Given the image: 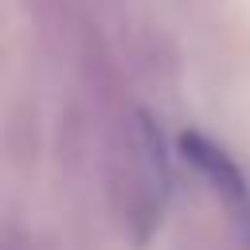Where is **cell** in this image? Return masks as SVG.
I'll use <instances>...</instances> for the list:
<instances>
[{
    "label": "cell",
    "mask_w": 250,
    "mask_h": 250,
    "mask_svg": "<svg viewBox=\"0 0 250 250\" xmlns=\"http://www.w3.org/2000/svg\"><path fill=\"white\" fill-rule=\"evenodd\" d=\"M180 148H184V156L215 184V188H223L227 195H234V199H242L246 195V184H242V172L230 164V156L223 152V148H215L207 137H199V133H184L180 137Z\"/></svg>",
    "instance_id": "cell-1"
}]
</instances>
